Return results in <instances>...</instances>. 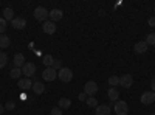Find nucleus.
I'll use <instances>...</instances> for the list:
<instances>
[{
    "instance_id": "obj_16",
    "label": "nucleus",
    "mask_w": 155,
    "mask_h": 115,
    "mask_svg": "<svg viewBox=\"0 0 155 115\" xmlns=\"http://www.w3.org/2000/svg\"><path fill=\"white\" fill-rule=\"evenodd\" d=\"M23 64H25V56H23L22 53L14 55V67L22 69V67H23Z\"/></svg>"
},
{
    "instance_id": "obj_10",
    "label": "nucleus",
    "mask_w": 155,
    "mask_h": 115,
    "mask_svg": "<svg viewBox=\"0 0 155 115\" xmlns=\"http://www.w3.org/2000/svg\"><path fill=\"white\" fill-rule=\"evenodd\" d=\"M42 30H44V33H47V34H54V33H56V25H54V22L47 20V22H44V25H42Z\"/></svg>"
},
{
    "instance_id": "obj_28",
    "label": "nucleus",
    "mask_w": 155,
    "mask_h": 115,
    "mask_svg": "<svg viewBox=\"0 0 155 115\" xmlns=\"http://www.w3.org/2000/svg\"><path fill=\"white\" fill-rule=\"evenodd\" d=\"M53 69H54L56 72H59V70L62 69V62H61V61H54V64H53Z\"/></svg>"
},
{
    "instance_id": "obj_4",
    "label": "nucleus",
    "mask_w": 155,
    "mask_h": 115,
    "mask_svg": "<svg viewBox=\"0 0 155 115\" xmlns=\"http://www.w3.org/2000/svg\"><path fill=\"white\" fill-rule=\"evenodd\" d=\"M96 92H98V84H96L95 81L85 83V86H84V93H85L87 96H93Z\"/></svg>"
},
{
    "instance_id": "obj_33",
    "label": "nucleus",
    "mask_w": 155,
    "mask_h": 115,
    "mask_svg": "<svg viewBox=\"0 0 155 115\" xmlns=\"http://www.w3.org/2000/svg\"><path fill=\"white\" fill-rule=\"evenodd\" d=\"M79 100H81V101H85V100H87V95H85V93H81V95H79Z\"/></svg>"
},
{
    "instance_id": "obj_20",
    "label": "nucleus",
    "mask_w": 155,
    "mask_h": 115,
    "mask_svg": "<svg viewBox=\"0 0 155 115\" xmlns=\"http://www.w3.org/2000/svg\"><path fill=\"white\" fill-rule=\"evenodd\" d=\"M3 19H5L6 22L14 19V12H12V9H11V8H5V9H3Z\"/></svg>"
},
{
    "instance_id": "obj_13",
    "label": "nucleus",
    "mask_w": 155,
    "mask_h": 115,
    "mask_svg": "<svg viewBox=\"0 0 155 115\" xmlns=\"http://www.w3.org/2000/svg\"><path fill=\"white\" fill-rule=\"evenodd\" d=\"M147 48H149V45H147L144 41H140V42H137V44H135V52H137L138 55L146 53V52H147Z\"/></svg>"
},
{
    "instance_id": "obj_11",
    "label": "nucleus",
    "mask_w": 155,
    "mask_h": 115,
    "mask_svg": "<svg viewBox=\"0 0 155 115\" xmlns=\"http://www.w3.org/2000/svg\"><path fill=\"white\" fill-rule=\"evenodd\" d=\"M62 17H64L62 9L54 8V9H51V11H50V19H51V22H58V20H61Z\"/></svg>"
},
{
    "instance_id": "obj_1",
    "label": "nucleus",
    "mask_w": 155,
    "mask_h": 115,
    "mask_svg": "<svg viewBox=\"0 0 155 115\" xmlns=\"http://www.w3.org/2000/svg\"><path fill=\"white\" fill-rule=\"evenodd\" d=\"M58 78L62 81V83H70L73 79V72L67 67H62L59 72H58Z\"/></svg>"
},
{
    "instance_id": "obj_31",
    "label": "nucleus",
    "mask_w": 155,
    "mask_h": 115,
    "mask_svg": "<svg viewBox=\"0 0 155 115\" xmlns=\"http://www.w3.org/2000/svg\"><path fill=\"white\" fill-rule=\"evenodd\" d=\"M147 23H149V27H152V28H153V27H155V16H152V17L147 20Z\"/></svg>"
},
{
    "instance_id": "obj_6",
    "label": "nucleus",
    "mask_w": 155,
    "mask_h": 115,
    "mask_svg": "<svg viewBox=\"0 0 155 115\" xmlns=\"http://www.w3.org/2000/svg\"><path fill=\"white\" fill-rule=\"evenodd\" d=\"M36 73V66L33 62H25L23 67H22V75H25L27 78H30V76H33Z\"/></svg>"
},
{
    "instance_id": "obj_32",
    "label": "nucleus",
    "mask_w": 155,
    "mask_h": 115,
    "mask_svg": "<svg viewBox=\"0 0 155 115\" xmlns=\"http://www.w3.org/2000/svg\"><path fill=\"white\" fill-rule=\"evenodd\" d=\"M150 87H152V92L155 93V78H153V79L150 81Z\"/></svg>"
},
{
    "instance_id": "obj_18",
    "label": "nucleus",
    "mask_w": 155,
    "mask_h": 115,
    "mask_svg": "<svg viewBox=\"0 0 155 115\" xmlns=\"http://www.w3.org/2000/svg\"><path fill=\"white\" fill-rule=\"evenodd\" d=\"M9 44H11L9 37L6 34H0V48H8Z\"/></svg>"
},
{
    "instance_id": "obj_9",
    "label": "nucleus",
    "mask_w": 155,
    "mask_h": 115,
    "mask_svg": "<svg viewBox=\"0 0 155 115\" xmlns=\"http://www.w3.org/2000/svg\"><path fill=\"white\" fill-rule=\"evenodd\" d=\"M132 84H134L132 75H123V76H120V86H121V87L129 89V87H132Z\"/></svg>"
},
{
    "instance_id": "obj_2",
    "label": "nucleus",
    "mask_w": 155,
    "mask_h": 115,
    "mask_svg": "<svg viewBox=\"0 0 155 115\" xmlns=\"http://www.w3.org/2000/svg\"><path fill=\"white\" fill-rule=\"evenodd\" d=\"M34 17L39 20V22H47V19L50 17V12L44 8V6H37L34 9Z\"/></svg>"
},
{
    "instance_id": "obj_30",
    "label": "nucleus",
    "mask_w": 155,
    "mask_h": 115,
    "mask_svg": "<svg viewBox=\"0 0 155 115\" xmlns=\"http://www.w3.org/2000/svg\"><path fill=\"white\" fill-rule=\"evenodd\" d=\"M14 107H16V103H14V101H9V103H6V106H5L6 110H12Z\"/></svg>"
},
{
    "instance_id": "obj_26",
    "label": "nucleus",
    "mask_w": 155,
    "mask_h": 115,
    "mask_svg": "<svg viewBox=\"0 0 155 115\" xmlns=\"http://www.w3.org/2000/svg\"><path fill=\"white\" fill-rule=\"evenodd\" d=\"M147 45H155V33H149L146 36V41H144Z\"/></svg>"
},
{
    "instance_id": "obj_24",
    "label": "nucleus",
    "mask_w": 155,
    "mask_h": 115,
    "mask_svg": "<svg viewBox=\"0 0 155 115\" xmlns=\"http://www.w3.org/2000/svg\"><path fill=\"white\" fill-rule=\"evenodd\" d=\"M6 64H8V56H6V53L0 52V69H3Z\"/></svg>"
},
{
    "instance_id": "obj_3",
    "label": "nucleus",
    "mask_w": 155,
    "mask_h": 115,
    "mask_svg": "<svg viewBox=\"0 0 155 115\" xmlns=\"http://www.w3.org/2000/svg\"><path fill=\"white\" fill-rule=\"evenodd\" d=\"M115 113L116 115H127L129 113V106H127L126 101H121V100L116 101L115 103Z\"/></svg>"
},
{
    "instance_id": "obj_12",
    "label": "nucleus",
    "mask_w": 155,
    "mask_h": 115,
    "mask_svg": "<svg viewBox=\"0 0 155 115\" xmlns=\"http://www.w3.org/2000/svg\"><path fill=\"white\" fill-rule=\"evenodd\" d=\"M17 87H19V89H22V90H28V89H31V87H33V83H31V79H30V78H22V79H19Z\"/></svg>"
},
{
    "instance_id": "obj_35",
    "label": "nucleus",
    "mask_w": 155,
    "mask_h": 115,
    "mask_svg": "<svg viewBox=\"0 0 155 115\" xmlns=\"http://www.w3.org/2000/svg\"><path fill=\"white\" fill-rule=\"evenodd\" d=\"M150 115H155V113H150Z\"/></svg>"
},
{
    "instance_id": "obj_29",
    "label": "nucleus",
    "mask_w": 155,
    "mask_h": 115,
    "mask_svg": "<svg viewBox=\"0 0 155 115\" xmlns=\"http://www.w3.org/2000/svg\"><path fill=\"white\" fill-rule=\"evenodd\" d=\"M51 115H62V109L61 107H53L51 109Z\"/></svg>"
},
{
    "instance_id": "obj_22",
    "label": "nucleus",
    "mask_w": 155,
    "mask_h": 115,
    "mask_svg": "<svg viewBox=\"0 0 155 115\" xmlns=\"http://www.w3.org/2000/svg\"><path fill=\"white\" fill-rule=\"evenodd\" d=\"M85 103H87V106L88 107H98V100L95 98V96H87V100H85Z\"/></svg>"
},
{
    "instance_id": "obj_27",
    "label": "nucleus",
    "mask_w": 155,
    "mask_h": 115,
    "mask_svg": "<svg viewBox=\"0 0 155 115\" xmlns=\"http://www.w3.org/2000/svg\"><path fill=\"white\" fill-rule=\"evenodd\" d=\"M109 84H110L112 87L120 86V78H118V76H110V78H109Z\"/></svg>"
},
{
    "instance_id": "obj_7",
    "label": "nucleus",
    "mask_w": 155,
    "mask_h": 115,
    "mask_svg": "<svg viewBox=\"0 0 155 115\" xmlns=\"http://www.w3.org/2000/svg\"><path fill=\"white\" fill-rule=\"evenodd\" d=\"M140 101H141L143 104H146V106H147V104H152L153 101H155V93H153L152 90H147V92H144L143 95H141Z\"/></svg>"
},
{
    "instance_id": "obj_34",
    "label": "nucleus",
    "mask_w": 155,
    "mask_h": 115,
    "mask_svg": "<svg viewBox=\"0 0 155 115\" xmlns=\"http://www.w3.org/2000/svg\"><path fill=\"white\" fill-rule=\"evenodd\" d=\"M3 110H5V107H3L2 104H0V115H2V113H3Z\"/></svg>"
},
{
    "instance_id": "obj_21",
    "label": "nucleus",
    "mask_w": 155,
    "mask_h": 115,
    "mask_svg": "<svg viewBox=\"0 0 155 115\" xmlns=\"http://www.w3.org/2000/svg\"><path fill=\"white\" fill-rule=\"evenodd\" d=\"M20 75H22V69H17V67H14L9 72V76L12 79H20Z\"/></svg>"
},
{
    "instance_id": "obj_23",
    "label": "nucleus",
    "mask_w": 155,
    "mask_h": 115,
    "mask_svg": "<svg viewBox=\"0 0 155 115\" xmlns=\"http://www.w3.org/2000/svg\"><path fill=\"white\" fill-rule=\"evenodd\" d=\"M70 106H71V101L68 98H61L59 100V107L61 109H68Z\"/></svg>"
},
{
    "instance_id": "obj_15",
    "label": "nucleus",
    "mask_w": 155,
    "mask_h": 115,
    "mask_svg": "<svg viewBox=\"0 0 155 115\" xmlns=\"http://www.w3.org/2000/svg\"><path fill=\"white\" fill-rule=\"evenodd\" d=\"M33 92L36 93V95H41V93H44L45 92V86L41 83V81H37V83H33Z\"/></svg>"
},
{
    "instance_id": "obj_5",
    "label": "nucleus",
    "mask_w": 155,
    "mask_h": 115,
    "mask_svg": "<svg viewBox=\"0 0 155 115\" xmlns=\"http://www.w3.org/2000/svg\"><path fill=\"white\" fill-rule=\"evenodd\" d=\"M42 78L45 81H54L58 78V72L53 69V67H47L44 72H42Z\"/></svg>"
},
{
    "instance_id": "obj_36",
    "label": "nucleus",
    "mask_w": 155,
    "mask_h": 115,
    "mask_svg": "<svg viewBox=\"0 0 155 115\" xmlns=\"http://www.w3.org/2000/svg\"><path fill=\"white\" fill-rule=\"evenodd\" d=\"M153 12H155V8H153Z\"/></svg>"
},
{
    "instance_id": "obj_8",
    "label": "nucleus",
    "mask_w": 155,
    "mask_h": 115,
    "mask_svg": "<svg viewBox=\"0 0 155 115\" xmlns=\"http://www.w3.org/2000/svg\"><path fill=\"white\" fill-rule=\"evenodd\" d=\"M11 25L14 30H23L25 27H27V20H25L23 17H14L11 20Z\"/></svg>"
},
{
    "instance_id": "obj_17",
    "label": "nucleus",
    "mask_w": 155,
    "mask_h": 115,
    "mask_svg": "<svg viewBox=\"0 0 155 115\" xmlns=\"http://www.w3.org/2000/svg\"><path fill=\"white\" fill-rule=\"evenodd\" d=\"M107 95H109V100L113 101V103H116V101H118V98H120V93H118V90H116L115 87H110V89H109Z\"/></svg>"
},
{
    "instance_id": "obj_14",
    "label": "nucleus",
    "mask_w": 155,
    "mask_h": 115,
    "mask_svg": "<svg viewBox=\"0 0 155 115\" xmlns=\"http://www.w3.org/2000/svg\"><path fill=\"white\" fill-rule=\"evenodd\" d=\"M95 112H96V115H110L112 113V110H110V107L107 104H98Z\"/></svg>"
},
{
    "instance_id": "obj_19",
    "label": "nucleus",
    "mask_w": 155,
    "mask_h": 115,
    "mask_svg": "<svg viewBox=\"0 0 155 115\" xmlns=\"http://www.w3.org/2000/svg\"><path fill=\"white\" fill-rule=\"evenodd\" d=\"M54 61H56V59H54L53 56H51V55H45V56L42 58V62L45 64L47 67H53V64H54Z\"/></svg>"
},
{
    "instance_id": "obj_25",
    "label": "nucleus",
    "mask_w": 155,
    "mask_h": 115,
    "mask_svg": "<svg viewBox=\"0 0 155 115\" xmlns=\"http://www.w3.org/2000/svg\"><path fill=\"white\" fill-rule=\"evenodd\" d=\"M6 28H8V22L3 17H0V34H5Z\"/></svg>"
}]
</instances>
